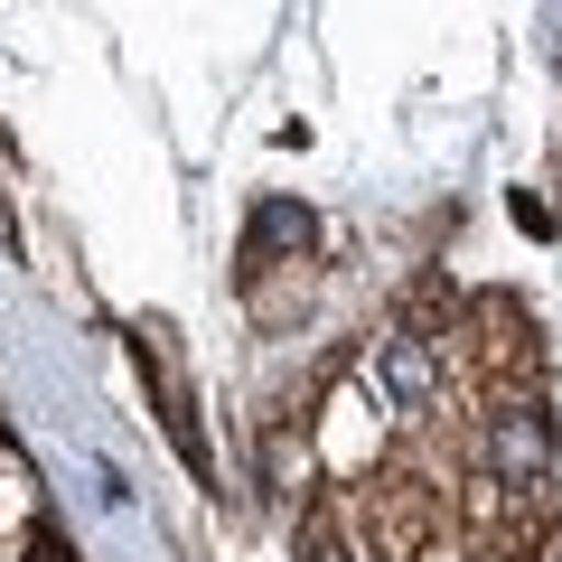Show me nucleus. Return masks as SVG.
I'll list each match as a JSON object with an SVG mask.
<instances>
[{
    "instance_id": "f257e3e1",
    "label": "nucleus",
    "mask_w": 562,
    "mask_h": 562,
    "mask_svg": "<svg viewBox=\"0 0 562 562\" xmlns=\"http://www.w3.org/2000/svg\"><path fill=\"white\" fill-rule=\"evenodd\" d=\"M479 450H487V479H497L506 497L543 487V469H553V422H543V403L535 394H487Z\"/></svg>"
},
{
    "instance_id": "f03ea898",
    "label": "nucleus",
    "mask_w": 562,
    "mask_h": 562,
    "mask_svg": "<svg viewBox=\"0 0 562 562\" xmlns=\"http://www.w3.org/2000/svg\"><path fill=\"white\" fill-rule=\"evenodd\" d=\"M469 328H487V338H479V375H487V394H525V375H535V319H525L506 291H487V301L469 310Z\"/></svg>"
},
{
    "instance_id": "7ed1b4c3",
    "label": "nucleus",
    "mask_w": 562,
    "mask_h": 562,
    "mask_svg": "<svg viewBox=\"0 0 562 562\" xmlns=\"http://www.w3.org/2000/svg\"><path fill=\"white\" fill-rule=\"evenodd\" d=\"M140 375H160V422H169V441L188 450V469H206V431H198V403H188V375H179V328L169 319H140Z\"/></svg>"
},
{
    "instance_id": "20e7f679",
    "label": "nucleus",
    "mask_w": 562,
    "mask_h": 562,
    "mask_svg": "<svg viewBox=\"0 0 562 562\" xmlns=\"http://www.w3.org/2000/svg\"><path fill=\"white\" fill-rule=\"evenodd\" d=\"M301 254H310V206L262 198V206H254V225H244V291H262L281 262H301Z\"/></svg>"
},
{
    "instance_id": "39448f33",
    "label": "nucleus",
    "mask_w": 562,
    "mask_h": 562,
    "mask_svg": "<svg viewBox=\"0 0 562 562\" xmlns=\"http://www.w3.org/2000/svg\"><path fill=\"white\" fill-rule=\"evenodd\" d=\"M384 394H394L403 413H431V394H441V338L394 328V338H384Z\"/></svg>"
},
{
    "instance_id": "423d86ee",
    "label": "nucleus",
    "mask_w": 562,
    "mask_h": 562,
    "mask_svg": "<svg viewBox=\"0 0 562 562\" xmlns=\"http://www.w3.org/2000/svg\"><path fill=\"white\" fill-rule=\"evenodd\" d=\"M310 562H347V543H338V525H328V516L310 525Z\"/></svg>"
},
{
    "instance_id": "0eeeda50",
    "label": "nucleus",
    "mask_w": 562,
    "mask_h": 562,
    "mask_svg": "<svg viewBox=\"0 0 562 562\" xmlns=\"http://www.w3.org/2000/svg\"><path fill=\"white\" fill-rule=\"evenodd\" d=\"M29 562H66V553H57V535H38V543H29Z\"/></svg>"
}]
</instances>
